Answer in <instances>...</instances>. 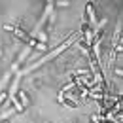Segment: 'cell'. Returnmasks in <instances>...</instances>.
Instances as JSON below:
<instances>
[{
  "instance_id": "6da1fadb",
  "label": "cell",
  "mask_w": 123,
  "mask_h": 123,
  "mask_svg": "<svg viewBox=\"0 0 123 123\" xmlns=\"http://www.w3.org/2000/svg\"><path fill=\"white\" fill-rule=\"evenodd\" d=\"M85 13H87V23L91 25V27H97V13H95V6H93L91 2H87L85 4Z\"/></svg>"
},
{
  "instance_id": "7a4b0ae2",
  "label": "cell",
  "mask_w": 123,
  "mask_h": 123,
  "mask_svg": "<svg viewBox=\"0 0 123 123\" xmlns=\"http://www.w3.org/2000/svg\"><path fill=\"white\" fill-rule=\"evenodd\" d=\"M19 81H21V74H19V72H15V80L12 81V87H10V93H8V97H10V98H12V97H15L17 87H19Z\"/></svg>"
},
{
  "instance_id": "3957f363",
  "label": "cell",
  "mask_w": 123,
  "mask_h": 123,
  "mask_svg": "<svg viewBox=\"0 0 123 123\" xmlns=\"http://www.w3.org/2000/svg\"><path fill=\"white\" fill-rule=\"evenodd\" d=\"M17 95H19V98H21L19 102H21V106H23V108H25V106H29V104H31V100H29V97H27V93H25V91H19V93H17Z\"/></svg>"
},
{
  "instance_id": "277c9868",
  "label": "cell",
  "mask_w": 123,
  "mask_h": 123,
  "mask_svg": "<svg viewBox=\"0 0 123 123\" xmlns=\"http://www.w3.org/2000/svg\"><path fill=\"white\" fill-rule=\"evenodd\" d=\"M34 38H38V44H47V38H49V36H47V32L44 31V32H36Z\"/></svg>"
},
{
  "instance_id": "5b68a950",
  "label": "cell",
  "mask_w": 123,
  "mask_h": 123,
  "mask_svg": "<svg viewBox=\"0 0 123 123\" xmlns=\"http://www.w3.org/2000/svg\"><path fill=\"white\" fill-rule=\"evenodd\" d=\"M10 100L13 102V106H15V110H17V112H25V108L21 106V102H19V98H17V95H15V97H12Z\"/></svg>"
},
{
  "instance_id": "8992f818",
  "label": "cell",
  "mask_w": 123,
  "mask_h": 123,
  "mask_svg": "<svg viewBox=\"0 0 123 123\" xmlns=\"http://www.w3.org/2000/svg\"><path fill=\"white\" fill-rule=\"evenodd\" d=\"M10 78H12V72H8L6 76H4V78H2V80H0V93H2V89L6 87V83L10 81Z\"/></svg>"
},
{
  "instance_id": "52a82bcc",
  "label": "cell",
  "mask_w": 123,
  "mask_h": 123,
  "mask_svg": "<svg viewBox=\"0 0 123 123\" xmlns=\"http://www.w3.org/2000/svg\"><path fill=\"white\" fill-rule=\"evenodd\" d=\"M36 49H38V51H46V44H38V42H36Z\"/></svg>"
},
{
  "instance_id": "ba28073f",
  "label": "cell",
  "mask_w": 123,
  "mask_h": 123,
  "mask_svg": "<svg viewBox=\"0 0 123 123\" xmlns=\"http://www.w3.org/2000/svg\"><path fill=\"white\" fill-rule=\"evenodd\" d=\"M114 72H116V76H121L123 72H121V68H119V66H116V70H114Z\"/></svg>"
}]
</instances>
